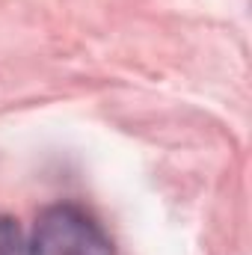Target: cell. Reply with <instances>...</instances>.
I'll list each match as a JSON object with an SVG mask.
<instances>
[{
    "mask_svg": "<svg viewBox=\"0 0 252 255\" xmlns=\"http://www.w3.org/2000/svg\"><path fill=\"white\" fill-rule=\"evenodd\" d=\"M0 255H27V244L21 241L18 223L3 214H0Z\"/></svg>",
    "mask_w": 252,
    "mask_h": 255,
    "instance_id": "cell-2",
    "label": "cell"
},
{
    "mask_svg": "<svg viewBox=\"0 0 252 255\" xmlns=\"http://www.w3.org/2000/svg\"><path fill=\"white\" fill-rule=\"evenodd\" d=\"M27 255H113V244L89 211L63 202L39 214Z\"/></svg>",
    "mask_w": 252,
    "mask_h": 255,
    "instance_id": "cell-1",
    "label": "cell"
}]
</instances>
